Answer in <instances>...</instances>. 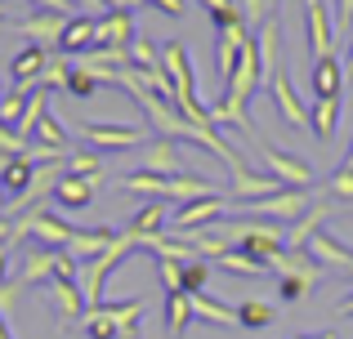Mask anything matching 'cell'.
Instances as JSON below:
<instances>
[{
	"label": "cell",
	"mask_w": 353,
	"mask_h": 339,
	"mask_svg": "<svg viewBox=\"0 0 353 339\" xmlns=\"http://www.w3.org/2000/svg\"><path fill=\"white\" fill-rule=\"evenodd\" d=\"M304 36H309V58H327L336 54V14H331L327 0H304Z\"/></svg>",
	"instance_id": "6da1fadb"
},
{
	"label": "cell",
	"mask_w": 353,
	"mask_h": 339,
	"mask_svg": "<svg viewBox=\"0 0 353 339\" xmlns=\"http://www.w3.org/2000/svg\"><path fill=\"white\" fill-rule=\"evenodd\" d=\"M228 206H233V197H224V192H210V197L183 201V206L170 215V232H197V228H210L215 219L228 215Z\"/></svg>",
	"instance_id": "7a4b0ae2"
},
{
	"label": "cell",
	"mask_w": 353,
	"mask_h": 339,
	"mask_svg": "<svg viewBox=\"0 0 353 339\" xmlns=\"http://www.w3.org/2000/svg\"><path fill=\"white\" fill-rule=\"evenodd\" d=\"M81 139L94 152H125V148H143L148 134L134 125H117V121H85L81 125Z\"/></svg>",
	"instance_id": "3957f363"
},
{
	"label": "cell",
	"mask_w": 353,
	"mask_h": 339,
	"mask_svg": "<svg viewBox=\"0 0 353 339\" xmlns=\"http://www.w3.org/2000/svg\"><path fill=\"white\" fill-rule=\"evenodd\" d=\"M309 206H313L309 188H282V192H273V197L246 206V215H259V219H268V223H295Z\"/></svg>",
	"instance_id": "277c9868"
},
{
	"label": "cell",
	"mask_w": 353,
	"mask_h": 339,
	"mask_svg": "<svg viewBox=\"0 0 353 339\" xmlns=\"http://www.w3.org/2000/svg\"><path fill=\"white\" fill-rule=\"evenodd\" d=\"M264 89L273 94V107L282 112V121H291L295 130H313V112L300 103V94H295V85H291V76H286V67H277L273 76L264 80Z\"/></svg>",
	"instance_id": "5b68a950"
},
{
	"label": "cell",
	"mask_w": 353,
	"mask_h": 339,
	"mask_svg": "<svg viewBox=\"0 0 353 339\" xmlns=\"http://www.w3.org/2000/svg\"><path fill=\"white\" fill-rule=\"evenodd\" d=\"M331 210H336V201H313L309 210H304L300 219H295L291 228L282 232V241H286V250H304V245L313 241V237L327 228V219H331Z\"/></svg>",
	"instance_id": "8992f818"
},
{
	"label": "cell",
	"mask_w": 353,
	"mask_h": 339,
	"mask_svg": "<svg viewBox=\"0 0 353 339\" xmlns=\"http://www.w3.org/2000/svg\"><path fill=\"white\" fill-rule=\"evenodd\" d=\"M264 152V166L273 179H282V188H309L313 183V166L304 157H291V152H277V148H259Z\"/></svg>",
	"instance_id": "52a82bcc"
},
{
	"label": "cell",
	"mask_w": 353,
	"mask_h": 339,
	"mask_svg": "<svg viewBox=\"0 0 353 339\" xmlns=\"http://www.w3.org/2000/svg\"><path fill=\"white\" fill-rule=\"evenodd\" d=\"M45 67H50V50L27 45V50L14 54V63H9V85H14V89H36L41 76H45Z\"/></svg>",
	"instance_id": "ba28073f"
},
{
	"label": "cell",
	"mask_w": 353,
	"mask_h": 339,
	"mask_svg": "<svg viewBox=\"0 0 353 339\" xmlns=\"http://www.w3.org/2000/svg\"><path fill=\"white\" fill-rule=\"evenodd\" d=\"M72 14H50V9H36L32 18H18L14 23V32L18 36H27L32 45H59V36H63V23H68Z\"/></svg>",
	"instance_id": "9c48e42d"
},
{
	"label": "cell",
	"mask_w": 353,
	"mask_h": 339,
	"mask_svg": "<svg viewBox=\"0 0 353 339\" xmlns=\"http://www.w3.org/2000/svg\"><path fill=\"white\" fill-rule=\"evenodd\" d=\"M250 41V27L241 23V27H228V32H215V72H219V80L228 85V76L237 72V58H241V45Z\"/></svg>",
	"instance_id": "30bf717a"
},
{
	"label": "cell",
	"mask_w": 353,
	"mask_h": 339,
	"mask_svg": "<svg viewBox=\"0 0 353 339\" xmlns=\"http://www.w3.org/2000/svg\"><path fill=\"white\" fill-rule=\"evenodd\" d=\"M94 192H99V179H85V174L63 170V179L54 183V192H50V197L59 201L63 210H85L90 201H94Z\"/></svg>",
	"instance_id": "8fae6325"
},
{
	"label": "cell",
	"mask_w": 353,
	"mask_h": 339,
	"mask_svg": "<svg viewBox=\"0 0 353 339\" xmlns=\"http://www.w3.org/2000/svg\"><path fill=\"white\" fill-rule=\"evenodd\" d=\"M121 232H112V228L108 223H99V228H77V232H72V241H68V254L77 263H90V259H99V254L108 250V245L117 241Z\"/></svg>",
	"instance_id": "7c38bea8"
},
{
	"label": "cell",
	"mask_w": 353,
	"mask_h": 339,
	"mask_svg": "<svg viewBox=\"0 0 353 339\" xmlns=\"http://www.w3.org/2000/svg\"><path fill=\"white\" fill-rule=\"evenodd\" d=\"M255 50H259V72H264V80H268L282 67V23H277L273 14L255 27Z\"/></svg>",
	"instance_id": "4fadbf2b"
},
{
	"label": "cell",
	"mask_w": 353,
	"mask_h": 339,
	"mask_svg": "<svg viewBox=\"0 0 353 339\" xmlns=\"http://www.w3.org/2000/svg\"><path fill=\"white\" fill-rule=\"evenodd\" d=\"M134 36H139L134 14H125V9H108L103 18H94V45H117V50H125Z\"/></svg>",
	"instance_id": "5bb4252c"
},
{
	"label": "cell",
	"mask_w": 353,
	"mask_h": 339,
	"mask_svg": "<svg viewBox=\"0 0 353 339\" xmlns=\"http://www.w3.org/2000/svg\"><path fill=\"white\" fill-rule=\"evenodd\" d=\"M273 192H282V179H273V174H255V170H241L233 174V201H241V210L246 206H255V201H264V197H273Z\"/></svg>",
	"instance_id": "9a60e30c"
},
{
	"label": "cell",
	"mask_w": 353,
	"mask_h": 339,
	"mask_svg": "<svg viewBox=\"0 0 353 339\" xmlns=\"http://www.w3.org/2000/svg\"><path fill=\"white\" fill-rule=\"evenodd\" d=\"M94 50V18L90 14H72L68 23H63V36H59V54L63 58H81V54Z\"/></svg>",
	"instance_id": "2e32d148"
},
{
	"label": "cell",
	"mask_w": 353,
	"mask_h": 339,
	"mask_svg": "<svg viewBox=\"0 0 353 339\" xmlns=\"http://www.w3.org/2000/svg\"><path fill=\"white\" fill-rule=\"evenodd\" d=\"M309 80H313V98H340L345 94V63L336 54H327V58L313 63Z\"/></svg>",
	"instance_id": "e0dca14e"
},
{
	"label": "cell",
	"mask_w": 353,
	"mask_h": 339,
	"mask_svg": "<svg viewBox=\"0 0 353 339\" xmlns=\"http://www.w3.org/2000/svg\"><path fill=\"white\" fill-rule=\"evenodd\" d=\"M143 170L148 174H165V179H170V174H183L179 170V143L152 134V139L143 143Z\"/></svg>",
	"instance_id": "ac0fdd59"
},
{
	"label": "cell",
	"mask_w": 353,
	"mask_h": 339,
	"mask_svg": "<svg viewBox=\"0 0 353 339\" xmlns=\"http://www.w3.org/2000/svg\"><path fill=\"white\" fill-rule=\"evenodd\" d=\"M273 272H277V277H300V281H309V286H318L322 263L313 259L309 250H282V254L273 259Z\"/></svg>",
	"instance_id": "d6986e66"
},
{
	"label": "cell",
	"mask_w": 353,
	"mask_h": 339,
	"mask_svg": "<svg viewBox=\"0 0 353 339\" xmlns=\"http://www.w3.org/2000/svg\"><path fill=\"white\" fill-rule=\"evenodd\" d=\"M50 299H54V308H59V317H63V326H72V322H81L85 317V295H81V281H50Z\"/></svg>",
	"instance_id": "ffe728a7"
},
{
	"label": "cell",
	"mask_w": 353,
	"mask_h": 339,
	"mask_svg": "<svg viewBox=\"0 0 353 339\" xmlns=\"http://www.w3.org/2000/svg\"><path fill=\"white\" fill-rule=\"evenodd\" d=\"M304 250H309L313 259L322 263V268H340V272H349V268H353V250H349V245H340L336 237L327 232V228H322V232L313 237V241L304 245Z\"/></svg>",
	"instance_id": "44dd1931"
},
{
	"label": "cell",
	"mask_w": 353,
	"mask_h": 339,
	"mask_svg": "<svg viewBox=\"0 0 353 339\" xmlns=\"http://www.w3.org/2000/svg\"><path fill=\"white\" fill-rule=\"evenodd\" d=\"M32 179H36V161L32 157H9L5 170H0V192H5L9 201H18L27 188H32Z\"/></svg>",
	"instance_id": "7402d4cb"
},
{
	"label": "cell",
	"mask_w": 353,
	"mask_h": 339,
	"mask_svg": "<svg viewBox=\"0 0 353 339\" xmlns=\"http://www.w3.org/2000/svg\"><path fill=\"white\" fill-rule=\"evenodd\" d=\"M192 317H201L206 326H224V331H237V304H219L210 295H192Z\"/></svg>",
	"instance_id": "603a6c76"
},
{
	"label": "cell",
	"mask_w": 353,
	"mask_h": 339,
	"mask_svg": "<svg viewBox=\"0 0 353 339\" xmlns=\"http://www.w3.org/2000/svg\"><path fill=\"white\" fill-rule=\"evenodd\" d=\"M32 143H41L45 152H54V157H72V139H68V130L59 125V116H54V112H45L41 121H36Z\"/></svg>",
	"instance_id": "cb8c5ba5"
},
{
	"label": "cell",
	"mask_w": 353,
	"mask_h": 339,
	"mask_svg": "<svg viewBox=\"0 0 353 339\" xmlns=\"http://www.w3.org/2000/svg\"><path fill=\"white\" fill-rule=\"evenodd\" d=\"M188 326H192V295L188 290H170L165 295V335L179 339Z\"/></svg>",
	"instance_id": "d4e9b609"
},
{
	"label": "cell",
	"mask_w": 353,
	"mask_h": 339,
	"mask_svg": "<svg viewBox=\"0 0 353 339\" xmlns=\"http://www.w3.org/2000/svg\"><path fill=\"white\" fill-rule=\"evenodd\" d=\"M108 313H112L121 339H139L143 331V299H125V304H108Z\"/></svg>",
	"instance_id": "484cf974"
},
{
	"label": "cell",
	"mask_w": 353,
	"mask_h": 339,
	"mask_svg": "<svg viewBox=\"0 0 353 339\" xmlns=\"http://www.w3.org/2000/svg\"><path fill=\"white\" fill-rule=\"evenodd\" d=\"M130 67H134L139 76H157V72H161V50H157L148 36H134V41H130Z\"/></svg>",
	"instance_id": "4316f807"
},
{
	"label": "cell",
	"mask_w": 353,
	"mask_h": 339,
	"mask_svg": "<svg viewBox=\"0 0 353 339\" xmlns=\"http://www.w3.org/2000/svg\"><path fill=\"white\" fill-rule=\"evenodd\" d=\"M336 125H340V98H313V134L322 143H331Z\"/></svg>",
	"instance_id": "83f0119b"
},
{
	"label": "cell",
	"mask_w": 353,
	"mask_h": 339,
	"mask_svg": "<svg viewBox=\"0 0 353 339\" xmlns=\"http://www.w3.org/2000/svg\"><path fill=\"white\" fill-rule=\"evenodd\" d=\"M161 228H165V201H148V206L130 219V232L143 237V241L148 237H161Z\"/></svg>",
	"instance_id": "f1b7e54d"
},
{
	"label": "cell",
	"mask_w": 353,
	"mask_h": 339,
	"mask_svg": "<svg viewBox=\"0 0 353 339\" xmlns=\"http://www.w3.org/2000/svg\"><path fill=\"white\" fill-rule=\"evenodd\" d=\"M237 322L246 326V331H264V326L277 322V308L264 304V299H241L237 304Z\"/></svg>",
	"instance_id": "f546056e"
},
{
	"label": "cell",
	"mask_w": 353,
	"mask_h": 339,
	"mask_svg": "<svg viewBox=\"0 0 353 339\" xmlns=\"http://www.w3.org/2000/svg\"><path fill=\"white\" fill-rule=\"evenodd\" d=\"M27 98H32V89H14V85H9L5 94H0V130H14V125L23 121Z\"/></svg>",
	"instance_id": "4dcf8cb0"
},
{
	"label": "cell",
	"mask_w": 353,
	"mask_h": 339,
	"mask_svg": "<svg viewBox=\"0 0 353 339\" xmlns=\"http://www.w3.org/2000/svg\"><path fill=\"white\" fill-rule=\"evenodd\" d=\"M219 268L224 272H233V277H264V272H273L264 259H250V254H241V250H228V254H219Z\"/></svg>",
	"instance_id": "1f68e13d"
},
{
	"label": "cell",
	"mask_w": 353,
	"mask_h": 339,
	"mask_svg": "<svg viewBox=\"0 0 353 339\" xmlns=\"http://www.w3.org/2000/svg\"><path fill=\"white\" fill-rule=\"evenodd\" d=\"M201 9L210 14L215 32H228V27H241V23H246V18H241V5H237V0H201Z\"/></svg>",
	"instance_id": "d6a6232c"
},
{
	"label": "cell",
	"mask_w": 353,
	"mask_h": 339,
	"mask_svg": "<svg viewBox=\"0 0 353 339\" xmlns=\"http://www.w3.org/2000/svg\"><path fill=\"white\" fill-rule=\"evenodd\" d=\"M63 89H68V94H77V98H90V94L99 89V76H94V72H85L81 63H72V67H68V80H63Z\"/></svg>",
	"instance_id": "836d02e7"
},
{
	"label": "cell",
	"mask_w": 353,
	"mask_h": 339,
	"mask_svg": "<svg viewBox=\"0 0 353 339\" xmlns=\"http://www.w3.org/2000/svg\"><path fill=\"white\" fill-rule=\"evenodd\" d=\"M68 170H72V174H85V179H99V183H103V161H99V152H94V148H81V152H72V157H68Z\"/></svg>",
	"instance_id": "e575fe53"
},
{
	"label": "cell",
	"mask_w": 353,
	"mask_h": 339,
	"mask_svg": "<svg viewBox=\"0 0 353 339\" xmlns=\"http://www.w3.org/2000/svg\"><path fill=\"white\" fill-rule=\"evenodd\" d=\"M206 281H210V259L183 263V290H188V295H206Z\"/></svg>",
	"instance_id": "d590c367"
},
{
	"label": "cell",
	"mask_w": 353,
	"mask_h": 339,
	"mask_svg": "<svg viewBox=\"0 0 353 339\" xmlns=\"http://www.w3.org/2000/svg\"><path fill=\"white\" fill-rule=\"evenodd\" d=\"M327 192H331V201H353V170L349 166H336V170H331V179H327Z\"/></svg>",
	"instance_id": "8d00e7d4"
},
{
	"label": "cell",
	"mask_w": 353,
	"mask_h": 339,
	"mask_svg": "<svg viewBox=\"0 0 353 339\" xmlns=\"http://www.w3.org/2000/svg\"><path fill=\"white\" fill-rule=\"evenodd\" d=\"M157 277H161L165 295H170V290H183V259H157Z\"/></svg>",
	"instance_id": "74e56055"
},
{
	"label": "cell",
	"mask_w": 353,
	"mask_h": 339,
	"mask_svg": "<svg viewBox=\"0 0 353 339\" xmlns=\"http://www.w3.org/2000/svg\"><path fill=\"white\" fill-rule=\"evenodd\" d=\"M309 281H300V277H277V299H282V304H300L304 295H309Z\"/></svg>",
	"instance_id": "f35d334b"
},
{
	"label": "cell",
	"mask_w": 353,
	"mask_h": 339,
	"mask_svg": "<svg viewBox=\"0 0 353 339\" xmlns=\"http://www.w3.org/2000/svg\"><path fill=\"white\" fill-rule=\"evenodd\" d=\"M349 23H353V0H336V36L349 41Z\"/></svg>",
	"instance_id": "ab89813d"
},
{
	"label": "cell",
	"mask_w": 353,
	"mask_h": 339,
	"mask_svg": "<svg viewBox=\"0 0 353 339\" xmlns=\"http://www.w3.org/2000/svg\"><path fill=\"white\" fill-rule=\"evenodd\" d=\"M143 5H157V9H161V14H170V18H179L183 9H188V5H183V0H143Z\"/></svg>",
	"instance_id": "60d3db41"
},
{
	"label": "cell",
	"mask_w": 353,
	"mask_h": 339,
	"mask_svg": "<svg viewBox=\"0 0 353 339\" xmlns=\"http://www.w3.org/2000/svg\"><path fill=\"white\" fill-rule=\"evenodd\" d=\"M36 9H50V14H72V0H32Z\"/></svg>",
	"instance_id": "b9f144b4"
},
{
	"label": "cell",
	"mask_w": 353,
	"mask_h": 339,
	"mask_svg": "<svg viewBox=\"0 0 353 339\" xmlns=\"http://www.w3.org/2000/svg\"><path fill=\"white\" fill-rule=\"evenodd\" d=\"M103 5H108V9H125V14H134L143 0H103Z\"/></svg>",
	"instance_id": "7bdbcfd3"
},
{
	"label": "cell",
	"mask_w": 353,
	"mask_h": 339,
	"mask_svg": "<svg viewBox=\"0 0 353 339\" xmlns=\"http://www.w3.org/2000/svg\"><path fill=\"white\" fill-rule=\"evenodd\" d=\"M9 281V245H0V286Z\"/></svg>",
	"instance_id": "ee69618b"
},
{
	"label": "cell",
	"mask_w": 353,
	"mask_h": 339,
	"mask_svg": "<svg viewBox=\"0 0 353 339\" xmlns=\"http://www.w3.org/2000/svg\"><path fill=\"white\" fill-rule=\"evenodd\" d=\"M336 313H340V317H353V295L340 299V304H336Z\"/></svg>",
	"instance_id": "f6af8a7d"
},
{
	"label": "cell",
	"mask_w": 353,
	"mask_h": 339,
	"mask_svg": "<svg viewBox=\"0 0 353 339\" xmlns=\"http://www.w3.org/2000/svg\"><path fill=\"white\" fill-rule=\"evenodd\" d=\"M345 45H349V63H345V80H353V32H349V41H345Z\"/></svg>",
	"instance_id": "bcb514c9"
},
{
	"label": "cell",
	"mask_w": 353,
	"mask_h": 339,
	"mask_svg": "<svg viewBox=\"0 0 353 339\" xmlns=\"http://www.w3.org/2000/svg\"><path fill=\"white\" fill-rule=\"evenodd\" d=\"M291 339H340L336 331H322V335H291Z\"/></svg>",
	"instance_id": "7dc6e473"
},
{
	"label": "cell",
	"mask_w": 353,
	"mask_h": 339,
	"mask_svg": "<svg viewBox=\"0 0 353 339\" xmlns=\"http://www.w3.org/2000/svg\"><path fill=\"white\" fill-rule=\"evenodd\" d=\"M0 339H14V335H9V317L5 313H0Z\"/></svg>",
	"instance_id": "c3c4849f"
},
{
	"label": "cell",
	"mask_w": 353,
	"mask_h": 339,
	"mask_svg": "<svg viewBox=\"0 0 353 339\" xmlns=\"http://www.w3.org/2000/svg\"><path fill=\"white\" fill-rule=\"evenodd\" d=\"M72 5H90V9H108L103 0H72Z\"/></svg>",
	"instance_id": "681fc988"
},
{
	"label": "cell",
	"mask_w": 353,
	"mask_h": 339,
	"mask_svg": "<svg viewBox=\"0 0 353 339\" xmlns=\"http://www.w3.org/2000/svg\"><path fill=\"white\" fill-rule=\"evenodd\" d=\"M340 166H349V170H353V143H349V157H345V161H340Z\"/></svg>",
	"instance_id": "f907efd6"
},
{
	"label": "cell",
	"mask_w": 353,
	"mask_h": 339,
	"mask_svg": "<svg viewBox=\"0 0 353 339\" xmlns=\"http://www.w3.org/2000/svg\"><path fill=\"white\" fill-rule=\"evenodd\" d=\"M5 18H9V9H5V0H0V23H5Z\"/></svg>",
	"instance_id": "816d5d0a"
},
{
	"label": "cell",
	"mask_w": 353,
	"mask_h": 339,
	"mask_svg": "<svg viewBox=\"0 0 353 339\" xmlns=\"http://www.w3.org/2000/svg\"><path fill=\"white\" fill-rule=\"evenodd\" d=\"M5 210H9V201H5V192H0V215H5Z\"/></svg>",
	"instance_id": "f5cc1de1"
},
{
	"label": "cell",
	"mask_w": 353,
	"mask_h": 339,
	"mask_svg": "<svg viewBox=\"0 0 353 339\" xmlns=\"http://www.w3.org/2000/svg\"><path fill=\"white\" fill-rule=\"evenodd\" d=\"M259 5H264V14H268V9H273V0H259Z\"/></svg>",
	"instance_id": "db71d44e"
},
{
	"label": "cell",
	"mask_w": 353,
	"mask_h": 339,
	"mask_svg": "<svg viewBox=\"0 0 353 339\" xmlns=\"http://www.w3.org/2000/svg\"><path fill=\"white\" fill-rule=\"evenodd\" d=\"M0 94H5V80H0Z\"/></svg>",
	"instance_id": "11a10c76"
}]
</instances>
